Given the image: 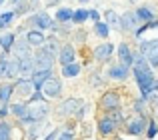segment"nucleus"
Masks as SVG:
<instances>
[{
  "instance_id": "nucleus-1",
  "label": "nucleus",
  "mask_w": 158,
  "mask_h": 140,
  "mask_svg": "<svg viewBox=\"0 0 158 140\" xmlns=\"http://www.w3.org/2000/svg\"><path fill=\"white\" fill-rule=\"evenodd\" d=\"M46 114H48L46 102H42V100L32 102V104L28 106V114H26V118H24V122H38V120H42Z\"/></svg>"
},
{
  "instance_id": "nucleus-2",
  "label": "nucleus",
  "mask_w": 158,
  "mask_h": 140,
  "mask_svg": "<svg viewBox=\"0 0 158 140\" xmlns=\"http://www.w3.org/2000/svg\"><path fill=\"white\" fill-rule=\"evenodd\" d=\"M82 106L84 104H82L80 98H66L64 102H60V106H58L56 112H58V116H62V118L64 116H72V114H76L78 110L82 108Z\"/></svg>"
},
{
  "instance_id": "nucleus-3",
  "label": "nucleus",
  "mask_w": 158,
  "mask_h": 140,
  "mask_svg": "<svg viewBox=\"0 0 158 140\" xmlns=\"http://www.w3.org/2000/svg\"><path fill=\"white\" fill-rule=\"evenodd\" d=\"M34 58V66L36 70H52V62H54V56L48 54L46 50H36V54L32 56Z\"/></svg>"
},
{
  "instance_id": "nucleus-4",
  "label": "nucleus",
  "mask_w": 158,
  "mask_h": 140,
  "mask_svg": "<svg viewBox=\"0 0 158 140\" xmlns=\"http://www.w3.org/2000/svg\"><path fill=\"white\" fill-rule=\"evenodd\" d=\"M100 108L102 110H114V108H120V96L110 90V92H104L100 98Z\"/></svg>"
},
{
  "instance_id": "nucleus-5",
  "label": "nucleus",
  "mask_w": 158,
  "mask_h": 140,
  "mask_svg": "<svg viewBox=\"0 0 158 140\" xmlns=\"http://www.w3.org/2000/svg\"><path fill=\"white\" fill-rule=\"evenodd\" d=\"M42 92H44V96H46V98H56V96H60V92H62V82L58 80V78H50V80L44 82Z\"/></svg>"
},
{
  "instance_id": "nucleus-6",
  "label": "nucleus",
  "mask_w": 158,
  "mask_h": 140,
  "mask_svg": "<svg viewBox=\"0 0 158 140\" xmlns=\"http://www.w3.org/2000/svg\"><path fill=\"white\" fill-rule=\"evenodd\" d=\"M118 58H120V64H124V66H134V52L130 50V46H128L126 42H120L118 44Z\"/></svg>"
},
{
  "instance_id": "nucleus-7",
  "label": "nucleus",
  "mask_w": 158,
  "mask_h": 140,
  "mask_svg": "<svg viewBox=\"0 0 158 140\" xmlns=\"http://www.w3.org/2000/svg\"><path fill=\"white\" fill-rule=\"evenodd\" d=\"M140 20H138V16H136V12H126V14H122L120 16V30H132V32H136L138 30V24Z\"/></svg>"
},
{
  "instance_id": "nucleus-8",
  "label": "nucleus",
  "mask_w": 158,
  "mask_h": 140,
  "mask_svg": "<svg viewBox=\"0 0 158 140\" xmlns=\"http://www.w3.org/2000/svg\"><path fill=\"white\" fill-rule=\"evenodd\" d=\"M12 54H14V58H26V56H32V46L28 44V40H18V42H14V46H12Z\"/></svg>"
},
{
  "instance_id": "nucleus-9",
  "label": "nucleus",
  "mask_w": 158,
  "mask_h": 140,
  "mask_svg": "<svg viewBox=\"0 0 158 140\" xmlns=\"http://www.w3.org/2000/svg\"><path fill=\"white\" fill-rule=\"evenodd\" d=\"M52 22L54 20L46 14V12H36V14L32 16V24L36 26V30H50Z\"/></svg>"
},
{
  "instance_id": "nucleus-10",
  "label": "nucleus",
  "mask_w": 158,
  "mask_h": 140,
  "mask_svg": "<svg viewBox=\"0 0 158 140\" xmlns=\"http://www.w3.org/2000/svg\"><path fill=\"white\" fill-rule=\"evenodd\" d=\"M112 52H114V46L112 44H98L96 48H94V58L98 60V62H106V60H110V56H112Z\"/></svg>"
},
{
  "instance_id": "nucleus-11",
  "label": "nucleus",
  "mask_w": 158,
  "mask_h": 140,
  "mask_svg": "<svg viewBox=\"0 0 158 140\" xmlns=\"http://www.w3.org/2000/svg\"><path fill=\"white\" fill-rule=\"evenodd\" d=\"M140 54L144 56V58H152V56L158 54V38L154 40H144V42H140Z\"/></svg>"
},
{
  "instance_id": "nucleus-12",
  "label": "nucleus",
  "mask_w": 158,
  "mask_h": 140,
  "mask_svg": "<svg viewBox=\"0 0 158 140\" xmlns=\"http://www.w3.org/2000/svg\"><path fill=\"white\" fill-rule=\"evenodd\" d=\"M34 90H36V86H34V82H32L30 78H20V80L14 84V92L22 94V96H30Z\"/></svg>"
},
{
  "instance_id": "nucleus-13",
  "label": "nucleus",
  "mask_w": 158,
  "mask_h": 140,
  "mask_svg": "<svg viewBox=\"0 0 158 140\" xmlns=\"http://www.w3.org/2000/svg\"><path fill=\"white\" fill-rule=\"evenodd\" d=\"M18 66H20V76H30L36 72L34 66V58L32 56H26V58H18Z\"/></svg>"
},
{
  "instance_id": "nucleus-14",
  "label": "nucleus",
  "mask_w": 158,
  "mask_h": 140,
  "mask_svg": "<svg viewBox=\"0 0 158 140\" xmlns=\"http://www.w3.org/2000/svg\"><path fill=\"white\" fill-rule=\"evenodd\" d=\"M144 128H146V120H144L142 116L132 118V120H128V124H126V132L128 134H140Z\"/></svg>"
},
{
  "instance_id": "nucleus-15",
  "label": "nucleus",
  "mask_w": 158,
  "mask_h": 140,
  "mask_svg": "<svg viewBox=\"0 0 158 140\" xmlns=\"http://www.w3.org/2000/svg\"><path fill=\"white\" fill-rule=\"evenodd\" d=\"M58 62H60L62 66H66V64H72V62H74V48L70 46V44H64V46L60 48Z\"/></svg>"
},
{
  "instance_id": "nucleus-16",
  "label": "nucleus",
  "mask_w": 158,
  "mask_h": 140,
  "mask_svg": "<svg viewBox=\"0 0 158 140\" xmlns=\"http://www.w3.org/2000/svg\"><path fill=\"white\" fill-rule=\"evenodd\" d=\"M50 78H52V70H36V72L32 74V78H30V80L34 82V86H36V88H42V86H44V82H46V80H50Z\"/></svg>"
},
{
  "instance_id": "nucleus-17",
  "label": "nucleus",
  "mask_w": 158,
  "mask_h": 140,
  "mask_svg": "<svg viewBox=\"0 0 158 140\" xmlns=\"http://www.w3.org/2000/svg\"><path fill=\"white\" fill-rule=\"evenodd\" d=\"M136 16H138L140 22H150V20H156V12L152 6H140L138 10H136Z\"/></svg>"
},
{
  "instance_id": "nucleus-18",
  "label": "nucleus",
  "mask_w": 158,
  "mask_h": 140,
  "mask_svg": "<svg viewBox=\"0 0 158 140\" xmlns=\"http://www.w3.org/2000/svg\"><path fill=\"white\" fill-rule=\"evenodd\" d=\"M26 40H28V44L30 46H42L44 42H46V38H44V34H42V30H30L26 34Z\"/></svg>"
},
{
  "instance_id": "nucleus-19",
  "label": "nucleus",
  "mask_w": 158,
  "mask_h": 140,
  "mask_svg": "<svg viewBox=\"0 0 158 140\" xmlns=\"http://www.w3.org/2000/svg\"><path fill=\"white\" fill-rule=\"evenodd\" d=\"M108 74H110V78H114V80H124V78H128V66H124V64H114V66L108 70Z\"/></svg>"
},
{
  "instance_id": "nucleus-20",
  "label": "nucleus",
  "mask_w": 158,
  "mask_h": 140,
  "mask_svg": "<svg viewBox=\"0 0 158 140\" xmlns=\"http://www.w3.org/2000/svg\"><path fill=\"white\" fill-rule=\"evenodd\" d=\"M116 126H118V124H116L114 120H110L108 116H106V118H102V120L98 122V130H100L102 134H110V132H114Z\"/></svg>"
},
{
  "instance_id": "nucleus-21",
  "label": "nucleus",
  "mask_w": 158,
  "mask_h": 140,
  "mask_svg": "<svg viewBox=\"0 0 158 140\" xmlns=\"http://www.w3.org/2000/svg\"><path fill=\"white\" fill-rule=\"evenodd\" d=\"M80 64H76V62H72V64H66V66H62V76H66V78H74V76H78L80 74Z\"/></svg>"
},
{
  "instance_id": "nucleus-22",
  "label": "nucleus",
  "mask_w": 158,
  "mask_h": 140,
  "mask_svg": "<svg viewBox=\"0 0 158 140\" xmlns=\"http://www.w3.org/2000/svg\"><path fill=\"white\" fill-rule=\"evenodd\" d=\"M10 112L14 114L16 118L24 120V118H26V114H28V106H26V104H20V102H16V104L10 106Z\"/></svg>"
},
{
  "instance_id": "nucleus-23",
  "label": "nucleus",
  "mask_w": 158,
  "mask_h": 140,
  "mask_svg": "<svg viewBox=\"0 0 158 140\" xmlns=\"http://www.w3.org/2000/svg\"><path fill=\"white\" fill-rule=\"evenodd\" d=\"M20 74V66H18V58L14 60H8V66H6V78H16Z\"/></svg>"
},
{
  "instance_id": "nucleus-24",
  "label": "nucleus",
  "mask_w": 158,
  "mask_h": 140,
  "mask_svg": "<svg viewBox=\"0 0 158 140\" xmlns=\"http://www.w3.org/2000/svg\"><path fill=\"white\" fill-rule=\"evenodd\" d=\"M14 42H16V36L14 34H4L2 36V40H0V48H2L4 52H10L12 50V46H14Z\"/></svg>"
},
{
  "instance_id": "nucleus-25",
  "label": "nucleus",
  "mask_w": 158,
  "mask_h": 140,
  "mask_svg": "<svg viewBox=\"0 0 158 140\" xmlns=\"http://www.w3.org/2000/svg\"><path fill=\"white\" fill-rule=\"evenodd\" d=\"M88 18H90V10H86V8H78V10H74L72 22H76V24H82V22H86Z\"/></svg>"
},
{
  "instance_id": "nucleus-26",
  "label": "nucleus",
  "mask_w": 158,
  "mask_h": 140,
  "mask_svg": "<svg viewBox=\"0 0 158 140\" xmlns=\"http://www.w3.org/2000/svg\"><path fill=\"white\" fill-rule=\"evenodd\" d=\"M40 48H42V50H46L48 54H52L54 58L60 54V48H58V42H56V40H46V42H44Z\"/></svg>"
},
{
  "instance_id": "nucleus-27",
  "label": "nucleus",
  "mask_w": 158,
  "mask_h": 140,
  "mask_svg": "<svg viewBox=\"0 0 158 140\" xmlns=\"http://www.w3.org/2000/svg\"><path fill=\"white\" fill-rule=\"evenodd\" d=\"M12 92H14V86H10V84H0V102H2V104H6V102L10 100Z\"/></svg>"
},
{
  "instance_id": "nucleus-28",
  "label": "nucleus",
  "mask_w": 158,
  "mask_h": 140,
  "mask_svg": "<svg viewBox=\"0 0 158 140\" xmlns=\"http://www.w3.org/2000/svg\"><path fill=\"white\" fill-rule=\"evenodd\" d=\"M72 16H74L72 8H58V12H56L58 22H68V20H72Z\"/></svg>"
},
{
  "instance_id": "nucleus-29",
  "label": "nucleus",
  "mask_w": 158,
  "mask_h": 140,
  "mask_svg": "<svg viewBox=\"0 0 158 140\" xmlns=\"http://www.w3.org/2000/svg\"><path fill=\"white\" fill-rule=\"evenodd\" d=\"M106 20H108V26L120 30V16L116 14L114 10H106Z\"/></svg>"
},
{
  "instance_id": "nucleus-30",
  "label": "nucleus",
  "mask_w": 158,
  "mask_h": 140,
  "mask_svg": "<svg viewBox=\"0 0 158 140\" xmlns=\"http://www.w3.org/2000/svg\"><path fill=\"white\" fill-rule=\"evenodd\" d=\"M94 34L100 36V38H108V34H110V26L104 22H96L94 24Z\"/></svg>"
},
{
  "instance_id": "nucleus-31",
  "label": "nucleus",
  "mask_w": 158,
  "mask_h": 140,
  "mask_svg": "<svg viewBox=\"0 0 158 140\" xmlns=\"http://www.w3.org/2000/svg\"><path fill=\"white\" fill-rule=\"evenodd\" d=\"M0 140H12V130L8 122H0Z\"/></svg>"
},
{
  "instance_id": "nucleus-32",
  "label": "nucleus",
  "mask_w": 158,
  "mask_h": 140,
  "mask_svg": "<svg viewBox=\"0 0 158 140\" xmlns=\"http://www.w3.org/2000/svg\"><path fill=\"white\" fill-rule=\"evenodd\" d=\"M154 28H158V20H150V22H146V24H142V26H140V28H138V30H136V32H134V34H136V36H140V34H142V32H144V30H154Z\"/></svg>"
},
{
  "instance_id": "nucleus-33",
  "label": "nucleus",
  "mask_w": 158,
  "mask_h": 140,
  "mask_svg": "<svg viewBox=\"0 0 158 140\" xmlns=\"http://www.w3.org/2000/svg\"><path fill=\"white\" fill-rule=\"evenodd\" d=\"M28 8H30V4H26V2H22V0H20V2L16 4V10H12V12H14V16H20V14H26Z\"/></svg>"
},
{
  "instance_id": "nucleus-34",
  "label": "nucleus",
  "mask_w": 158,
  "mask_h": 140,
  "mask_svg": "<svg viewBox=\"0 0 158 140\" xmlns=\"http://www.w3.org/2000/svg\"><path fill=\"white\" fill-rule=\"evenodd\" d=\"M108 118H110V120H114L116 124H118V122H122V112H120V108L108 110Z\"/></svg>"
},
{
  "instance_id": "nucleus-35",
  "label": "nucleus",
  "mask_w": 158,
  "mask_h": 140,
  "mask_svg": "<svg viewBox=\"0 0 158 140\" xmlns=\"http://www.w3.org/2000/svg\"><path fill=\"white\" fill-rule=\"evenodd\" d=\"M12 18H14V12H4V14H0V20H2L4 26H8V24L12 22Z\"/></svg>"
},
{
  "instance_id": "nucleus-36",
  "label": "nucleus",
  "mask_w": 158,
  "mask_h": 140,
  "mask_svg": "<svg viewBox=\"0 0 158 140\" xmlns=\"http://www.w3.org/2000/svg\"><path fill=\"white\" fill-rule=\"evenodd\" d=\"M6 66H8V60H6V56H0V78L6 74Z\"/></svg>"
},
{
  "instance_id": "nucleus-37",
  "label": "nucleus",
  "mask_w": 158,
  "mask_h": 140,
  "mask_svg": "<svg viewBox=\"0 0 158 140\" xmlns=\"http://www.w3.org/2000/svg\"><path fill=\"white\" fill-rule=\"evenodd\" d=\"M148 126H150V128H148V134H146V136L152 140V138L156 136V132H158V126L154 124V122H150V124H148Z\"/></svg>"
},
{
  "instance_id": "nucleus-38",
  "label": "nucleus",
  "mask_w": 158,
  "mask_h": 140,
  "mask_svg": "<svg viewBox=\"0 0 158 140\" xmlns=\"http://www.w3.org/2000/svg\"><path fill=\"white\" fill-rule=\"evenodd\" d=\"M58 140H74V136H72V132H60Z\"/></svg>"
},
{
  "instance_id": "nucleus-39",
  "label": "nucleus",
  "mask_w": 158,
  "mask_h": 140,
  "mask_svg": "<svg viewBox=\"0 0 158 140\" xmlns=\"http://www.w3.org/2000/svg\"><path fill=\"white\" fill-rule=\"evenodd\" d=\"M90 18H92L94 22H100V12L98 10H90Z\"/></svg>"
},
{
  "instance_id": "nucleus-40",
  "label": "nucleus",
  "mask_w": 158,
  "mask_h": 140,
  "mask_svg": "<svg viewBox=\"0 0 158 140\" xmlns=\"http://www.w3.org/2000/svg\"><path fill=\"white\" fill-rule=\"evenodd\" d=\"M148 64H150L152 68H158V54L152 56V58H148Z\"/></svg>"
},
{
  "instance_id": "nucleus-41",
  "label": "nucleus",
  "mask_w": 158,
  "mask_h": 140,
  "mask_svg": "<svg viewBox=\"0 0 158 140\" xmlns=\"http://www.w3.org/2000/svg\"><path fill=\"white\" fill-rule=\"evenodd\" d=\"M56 138H58V132H56V130H52V132L48 134V136L44 138V140H56Z\"/></svg>"
},
{
  "instance_id": "nucleus-42",
  "label": "nucleus",
  "mask_w": 158,
  "mask_h": 140,
  "mask_svg": "<svg viewBox=\"0 0 158 140\" xmlns=\"http://www.w3.org/2000/svg\"><path fill=\"white\" fill-rule=\"evenodd\" d=\"M6 114H8V108H6V106H2V108H0V120H2Z\"/></svg>"
},
{
  "instance_id": "nucleus-43",
  "label": "nucleus",
  "mask_w": 158,
  "mask_h": 140,
  "mask_svg": "<svg viewBox=\"0 0 158 140\" xmlns=\"http://www.w3.org/2000/svg\"><path fill=\"white\" fill-rule=\"evenodd\" d=\"M128 2H130V4H134V2H140V0H128Z\"/></svg>"
},
{
  "instance_id": "nucleus-44",
  "label": "nucleus",
  "mask_w": 158,
  "mask_h": 140,
  "mask_svg": "<svg viewBox=\"0 0 158 140\" xmlns=\"http://www.w3.org/2000/svg\"><path fill=\"white\" fill-rule=\"evenodd\" d=\"M2 28H4V24H2V20H0V30H2Z\"/></svg>"
},
{
  "instance_id": "nucleus-45",
  "label": "nucleus",
  "mask_w": 158,
  "mask_h": 140,
  "mask_svg": "<svg viewBox=\"0 0 158 140\" xmlns=\"http://www.w3.org/2000/svg\"><path fill=\"white\" fill-rule=\"evenodd\" d=\"M78 2H82V4H84V2H88V0H78Z\"/></svg>"
},
{
  "instance_id": "nucleus-46",
  "label": "nucleus",
  "mask_w": 158,
  "mask_h": 140,
  "mask_svg": "<svg viewBox=\"0 0 158 140\" xmlns=\"http://www.w3.org/2000/svg\"><path fill=\"white\" fill-rule=\"evenodd\" d=\"M4 2H6V0H0V6H2V4H4Z\"/></svg>"
},
{
  "instance_id": "nucleus-47",
  "label": "nucleus",
  "mask_w": 158,
  "mask_h": 140,
  "mask_svg": "<svg viewBox=\"0 0 158 140\" xmlns=\"http://www.w3.org/2000/svg\"><path fill=\"white\" fill-rule=\"evenodd\" d=\"M12 2H14V4H18V2H20V0H12Z\"/></svg>"
},
{
  "instance_id": "nucleus-48",
  "label": "nucleus",
  "mask_w": 158,
  "mask_h": 140,
  "mask_svg": "<svg viewBox=\"0 0 158 140\" xmlns=\"http://www.w3.org/2000/svg\"><path fill=\"white\" fill-rule=\"evenodd\" d=\"M0 40H2V36H0Z\"/></svg>"
},
{
  "instance_id": "nucleus-49",
  "label": "nucleus",
  "mask_w": 158,
  "mask_h": 140,
  "mask_svg": "<svg viewBox=\"0 0 158 140\" xmlns=\"http://www.w3.org/2000/svg\"><path fill=\"white\" fill-rule=\"evenodd\" d=\"M118 140H120V138H118Z\"/></svg>"
}]
</instances>
